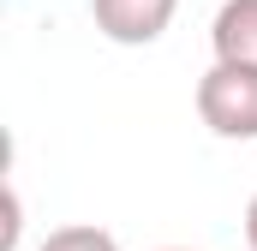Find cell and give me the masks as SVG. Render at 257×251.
I'll list each match as a JSON object with an SVG mask.
<instances>
[{"mask_svg": "<svg viewBox=\"0 0 257 251\" xmlns=\"http://www.w3.org/2000/svg\"><path fill=\"white\" fill-rule=\"evenodd\" d=\"M197 120L215 138L251 144L257 138V66H227L215 60L197 78Z\"/></svg>", "mask_w": 257, "mask_h": 251, "instance_id": "1", "label": "cell"}, {"mask_svg": "<svg viewBox=\"0 0 257 251\" xmlns=\"http://www.w3.org/2000/svg\"><path fill=\"white\" fill-rule=\"evenodd\" d=\"M90 12H96V30H102L108 42H120V48H150V42L174 24L180 0H90Z\"/></svg>", "mask_w": 257, "mask_h": 251, "instance_id": "2", "label": "cell"}, {"mask_svg": "<svg viewBox=\"0 0 257 251\" xmlns=\"http://www.w3.org/2000/svg\"><path fill=\"white\" fill-rule=\"evenodd\" d=\"M209 48L227 66H257V0H221L209 24Z\"/></svg>", "mask_w": 257, "mask_h": 251, "instance_id": "3", "label": "cell"}, {"mask_svg": "<svg viewBox=\"0 0 257 251\" xmlns=\"http://www.w3.org/2000/svg\"><path fill=\"white\" fill-rule=\"evenodd\" d=\"M36 251H120V239H114L108 227H96V221H66V227H54Z\"/></svg>", "mask_w": 257, "mask_h": 251, "instance_id": "4", "label": "cell"}, {"mask_svg": "<svg viewBox=\"0 0 257 251\" xmlns=\"http://www.w3.org/2000/svg\"><path fill=\"white\" fill-rule=\"evenodd\" d=\"M18 233H24V197H18V186H6V227H0V251H18Z\"/></svg>", "mask_w": 257, "mask_h": 251, "instance_id": "5", "label": "cell"}, {"mask_svg": "<svg viewBox=\"0 0 257 251\" xmlns=\"http://www.w3.org/2000/svg\"><path fill=\"white\" fill-rule=\"evenodd\" d=\"M245 245L257 251V197H251V203H245Z\"/></svg>", "mask_w": 257, "mask_h": 251, "instance_id": "6", "label": "cell"}, {"mask_svg": "<svg viewBox=\"0 0 257 251\" xmlns=\"http://www.w3.org/2000/svg\"><path fill=\"white\" fill-rule=\"evenodd\" d=\"M162 251H192V245H162Z\"/></svg>", "mask_w": 257, "mask_h": 251, "instance_id": "7", "label": "cell"}]
</instances>
